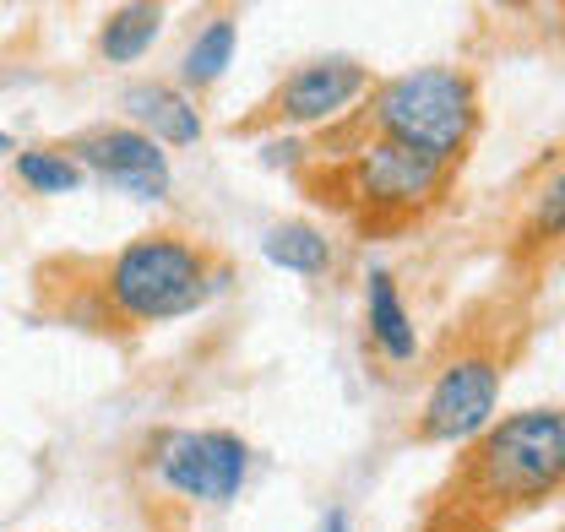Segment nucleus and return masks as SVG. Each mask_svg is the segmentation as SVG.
Returning <instances> with one entry per match:
<instances>
[{"instance_id":"obj_1","label":"nucleus","mask_w":565,"mask_h":532,"mask_svg":"<svg viewBox=\"0 0 565 532\" xmlns=\"http://www.w3.org/2000/svg\"><path fill=\"white\" fill-rule=\"evenodd\" d=\"M565 489V407H522L457 462L424 532H494Z\"/></svg>"},{"instance_id":"obj_2","label":"nucleus","mask_w":565,"mask_h":532,"mask_svg":"<svg viewBox=\"0 0 565 532\" xmlns=\"http://www.w3.org/2000/svg\"><path fill=\"white\" fill-rule=\"evenodd\" d=\"M223 266L212 262L202 240L180 228H152L120 245L109 262L98 266V294H93V321H126V327H158L174 316L202 310L223 288Z\"/></svg>"},{"instance_id":"obj_3","label":"nucleus","mask_w":565,"mask_h":532,"mask_svg":"<svg viewBox=\"0 0 565 532\" xmlns=\"http://www.w3.org/2000/svg\"><path fill=\"white\" fill-rule=\"evenodd\" d=\"M353 126H370V136L408 141L457 169L468 141L479 136V82L462 66L403 71V76L370 87V104L353 115Z\"/></svg>"},{"instance_id":"obj_4","label":"nucleus","mask_w":565,"mask_h":532,"mask_svg":"<svg viewBox=\"0 0 565 532\" xmlns=\"http://www.w3.org/2000/svg\"><path fill=\"white\" fill-rule=\"evenodd\" d=\"M451 163L429 158L408 141H392V136H370L359 141L343 169L332 174V201L349 206L364 228H392V223H408V217H424L435 201L446 196L451 185Z\"/></svg>"},{"instance_id":"obj_5","label":"nucleus","mask_w":565,"mask_h":532,"mask_svg":"<svg viewBox=\"0 0 565 532\" xmlns=\"http://www.w3.org/2000/svg\"><path fill=\"white\" fill-rule=\"evenodd\" d=\"M505 386V353L494 342H462L435 364V381L424 392V407L414 418L419 446H462L479 440L494 418V402Z\"/></svg>"},{"instance_id":"obj_6","label":"nucleus","mask_w":565,"mask_h":532,"mask_svg":"<svg viewBox=\"0 0 565 532\" xmlns=\"http://www.w3.org/2000/svg\"><path fill=\"white\" fill-rule=\"evenodd\" d=\"M152 472L185 500L223 506L250 472V446L228 429H169L152 440Z\"/></svg>"},{"instance_id":"obj_7","label":"nucleus","mask_w":565,"mask_h":532,"mask_svg":"<svg viewBox=\"0 0 565 532\" xmlns=\"http://www.w3.org/2000/svg\"><path fill=\"white\" fill-rule=\"evenodd\" d=\"M359 93H370V71L359 61H310V66L288 71L278 93L267 98L262 115H250L239 131H267V126H321L338 120L359 104Z\"/></svg>"},{"instance_id":"obj_8","label":"nucleus","mask_w":565,"mask_h":532,"mask_svg":"<svg viewBox=\"0 0 565 532\" xmlns=\"http://www.w3.org/2000/svg\"><path fill=\"white\" fill-rule=\"evenodd\" d=\"M71 158L82 169H93L98 180L120 185L126 196H141V201H163L174 174H169V152L141 136L137 126H93L71 141Z\"/></svg>"},{"instance_id":"obj_9","label":"nucleus","mask_w":565,"mask_h":532,"mask_svg":"<svg viewBox=\"0 0 565 532\" xmlns=\"http://www.w3.org/2000/svg\"><path fill=\"white\" fill-rule=\"evenodd\" d=\"M126 109H131L137 131L152 136L158 147H191V141H202V109L185 93L163 87V82H137L126 93Z\"/></svg>"},{"instance_id":"obj_10","label":"nucleus","mask_w":565,"mask_h":532,"mask_svg":"<svg viewBox=\"0 0 565 532\" xmlns=\"http://www.w3.org/2000/svg\"><path fill=\"white\" fill-rule=\"evenodd\" d=\"M364 316H370V342L392 359V364H414L419 359V337H414V316L397 294V277L386 266H375L364 277Z\"/></svg>"},{"instance_id":"obj_11","label":"nucleus","mask_w":565,"mask_h":532,"mask_svg":"<svg viewBox=\"0 0 565 532\" xmlns=\"http://www.w3.org/2000/svg\"><path fill=\"white\" fill-rule=\"evenodd\" d=\"M158 28H163V6H115L98 28V55L109 66H131L152 50Z\"/></svg>"},{"instance_id":"obj_12","label":"nucleus","mask_w":565,"mask_h":532,"mask_svg":"<svg viewBox=\"0 0 565 532\" xmlns=\"http://www.w3.org/2000/svg\"><path fill=\"white\" fill-rule=\"evenodd\" d=\"M262 256L282 272H299V277H321L332 266V240L310 223H273L262 234Z\"/></svg>"},{"instance_id":"obj_13","label":"nucleus","mask_w":565,"mask_h":532,"mask_svg":"<svg viewBox=\"0 0 565 532\" xmlns=\"http://www.w3.org/2000/svg\"><path fill=\"white\" fill-rule=\"evenodd\" d=\"M11 169H17V180H22L28 191H39V196H66V191H82V180H87V169H82L71 152H55V147H22V152L11 158Z\"/></svg>"},{"instance_id":"obj_14","label":"nucleus","mask_w":565,"mask_h":532,"mask_svg":"<svg viewBox=\"0 0 565 532\" xmlns=\"http://www.w3.org/2000/svg\"><path fill=\"white\" fill-rule=\"evenodd\" d=\"M234 39H239V22L234 17H212L207 28L191 39V50H185V82L191 87H212L223 71H228V55H234Z\"/></svg>"},{"instance_id":"obj_15","label":"nucleus","mask_w":565,"mask_h":532,"mask_svg":"<svg viewBox=\"0 0 565 532\" xmlns=\"http://www.w3.org/2000/svg\"><path fill=\"white\" fill-rule=\"evenodd\" d=\"M565 240V163L533 191V206L522 217V245H561Z\"/></svg>"},{"instance_id":"obj_16","label":"nucleus","mask_w":565,"mask_h":532,"mask_svg":"<svg viewBox=\"0 0 565 532\" xmlns=\"http://www.w3.org/2000/svg\"><path fill=\"white\" fill-rule=\"evenodd\" d=\"M321 532H349V511H343V506H332V511H327V522H321Z\"/></svg>"},{"instance_id":"obj_17","label":"nucleus","mask_w":565,"mask_h":532,"mask_svg":"<svg viewBox=\"0 0 565 532\" xmlns=\"http://www.w3.org/2000/svg\"><path fill=\"white\" fill-rule=\"evenodd\" d=\"M0 152H11V136H6V131H0Z\"/></svg>"}]
</instances>
